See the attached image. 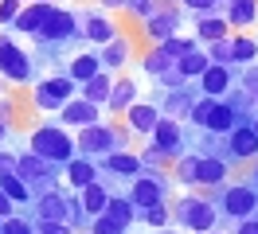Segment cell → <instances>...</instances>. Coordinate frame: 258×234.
Masks as SVG:
<instances>
[{
    "label": "cell",
    "instance_id": "cell-56",
    "mask_svg": "<svg viewBox=\"0 0 258 234\" xmlns=\"http://www.w3.org/2000/svg\"><path fill=\"white\" fill-rule=\"evenodd\" d=\"M211 234H227V230H211Z\"/></svg>",
    "mask_w": 258,
    "mask_h": 234
},
{
    "label": "cell",
    "instance_id": "cell-9",
    "mask_svg": "<svg viewBox=\"0 0 258 234\" xmlns=\"http://www.w3.org/2000/svg\"><path fill=\"white\" fill-rule=\"evenodd\" d=\"M121 28L102 4H86L82 8V43H94V47H106L110 39H117Z\"/></svg>",
    "mask_w": 258,
    "mask_h": 234
},
{
    "label": "cell",
    "instance_id": "cell-33",
    "mask_svg": "<svg viewBox=\"0 0 258 234\" xmlns=\"http://www.w3.org/2000/svg\"><path fill=\"white\" fill-rule=\"evenodd\" d=\"M20 164H16V172L20 176H24V180H28V184H32V180H39V176H47L51 168H55V164H47V160H43V156H35L32 148H20Z\"/></svg>",
    "mask_w": 258,
    "mask_h": 234
},
{
    "label": "cell",
    "instance_id": "cell-8",
    "mask_svg": "<svg viewBox=\"0 0 258 234\" xmlns=\"http://www.w3.org/2000/svg\"><path fill=\"white\" fill-rule=\"evenodd\" d=\"M168 187H172V176L168 172H145V176H137L133 184H129V199L137 203V211H149V207H157V203H172L168 199Z\"/></svg>",
    "mask_w": 258,
    "mask_h": 234
},
{
    "label": "cell",
    "instance_id": "cell-24",
    "mask_svg": "<svg viewBox=\"0 0 258 234\" xmlns=\"http://www.w3.org/2000/svg\"><path fill=\"white\" fill-rule=\"evenodd\" d=\"M227 156H231V164L235 160H258V133H254V125H239L231 137H227Z\"/></svg>",
    "mask_w": 258,
    "mask_h": 234
},
{
    "label": "cell",
    "instance_id": "cell-45",
    "mask_svg": "<svg viewBox=\"0 0 258 234\" xmlns=\"http://www.w3.org/2000/svg\"><path fill=\"white\" fill-rule=\"evenodd\" d=\"M20 12H24V0H0V28H12Z\"/></svg>",
    "mask_w": 258,
    "mask_h": 234
},
{
    "label": "cell",
    "instance_id": "cell-41",
    "mask_svg": "<svg viewBox=\"0 0 258 234\" xmlns=\"http://www.w3.org/2000/svg\"><path fill=\"white\" fill-rule=\"evenodd\" d=\"M215 102H219V98H200V102L192 106V117H188V125L204 133V129H208V121H211V109H215Z\"/></svg>",
    "mask_w": 258,
    "mask_h": 234
},
{
    "label": "cell",
    "instance_id": "cell-39",
    "mask_svg": "<svg viewBox=\"0 0 258 234\" xmlns=\"http://www.w3.org/2000/svg\"><path fill=\"white\" fill-rule=\"evenodd\" d=\"M137 156L145 160V172H168V168H164V164H172V160H168V156H164L161 148L153 144V140H145V144L137 148Z\"/></svg>",
    "mask_w": 258,
    "mask_h": 234
},
{
    "label": "cell",
    "instance_id": "cell-44",
    "mask_svg": "<svg viewBox=\"0 0 258 234\" xmlns=\"http://www.w3.org/2000/svg\"><path fill=\"white\" fill-rule=\"evenodd\" d=\"M0 234H35V222L28 215H12L0 222Z\"/></svg>",
    "mask_w": 258,
    "mask_h": 234
},
{
    "label": "cell",
    "instance_id": "cell-16",
    "mask_svg": "<svg viewBox=\"0 0 258 234\" xmlns=\"http://www.w3.org/2000/svg\"><path fill=\"white\" fill-rule=\"evenodd\" d=\"M55 4H59V0H35V4H24V12L16 16L12 31H16V35H32V39H35V35L43 31V24L51 20Z\"/></svg>",
    "mask_w": 258,
    "mask_h": 234
},
{
    "label": "cell",
    "instance_id": "cell-40",
    "mask_svg": "<svg viewBox=\"0 0 258 234\" xmlns=\"http://www.w3.org/2000/svg\"><path fill=\"white\" fill-rule=\"evenodd\" d=\"M208 59L215 62V66H235V35L231 39H219V43L208 47Z\"/></svg>",
    "mask_w": 258,
    "mask_h": 234
},
{
    "label": "cell",
    "instance_id": "cell-6",
    "mask_svg": "<svg viewBox=\"0 0 258 234\" xmlns=\"http://www.w3.org/2000/svg\"><path fill=\"white\" fill-rule=\"evenodd\" d=\"M79 39H82V16L75 8H67V4H55L51 20L35 35L39 51H51V47H63V43H79Z\"/></svg>",
    "mask_w": 258,
    "mask_h": 234
},
{
    "label": "cell",
    "instance_id": "cell-3",
    "mask_svg": "<svg viewBox=\"0 0 258 234\" xmlns=\"http://www.w3.org/2000/svg\"><path fill=\"white\" fill-rule=\"evenodd\" d=\"M79 137V156H90V160H106L113 152H129V140L133 133L125 129V121H102L75 133Z\"/></svg>",
    "mask_w": 258,
    "mask_h": 234
},
{
    "label": "cell",
    "instance_id": "cell-57",
    "mask_svg": "<svg viewBox=\"0 0 258 234\" xmlns=\"http://www.w3.org/2000/svg\"><path fill=\"white\" fill-rule=\"evenodd\" d=\"M254 133H258V117H254Z\"/></svg>",
    "mask_w": 258,
    "mask_h": 234
},
{
    "label": "cell",
    "instance_id": "cell-1",
    "mask_svg": "<svg viewBox=\"0 0 258 234\" xmlns=\"http://www.w3.org/2000/svg\"><path fill=\"white\" fill-rule=\"evenodd\" d=\"M28 148H32L35 156H43L47 164H55V168H67L75 156H79V137L71 133V129H63L59 121H39L28 133Z\"/></svg>",
    "mask_w": 258,
    "mask_h": 234
},
{
    "label": "cell",
    "instance_id": "cell-52",
    "mask_svg": "<svg viewBox=\"0 0 258 234\" xmlns=\"http://www.w3.org/2000/svg\"><path fill=\"white\" fill-rule=\"evenodd\" d=\"M153 234H184V230H176V226H164V230H153Z\"/></svg>",
    "mask_w": 258,
    "mask_h": 234
},
{
    "label": "cell",
    "instance_id": "cell-18",
    "mask_svg": "<svg viewBox=\"0 0 258 234\" xmlns=\"http://www.w3.org/2000/svg\"><path fill=\"white\" fill-rule=\"evenodd\" d=\"M141 102V82L133 74H117V82H113V94H110V106H106V113H113V117H125L129 109Z\"/></svg>",
    "mask_w": 258,
    "mask_h": 234
},
{
    "label": "cell",
    "instance_id": "cell-15",
    "mask_svg": "<svg viewBox=\"0 0 258 234\" xmlns=\"http://www.w3.org/2000/svg\"><path fill=\"white\" fill-rule=\"evenodd\" d=\"M161 106H157V102H137V106L129 109L125 117H121V121H125V129L129 133H133V137H141V140H149L153 137V133H157V125H161Z\"/></svg>",
    "mask_w": 258,
    "mask_h": 234
},
{
    "label": "cell",
    "instance_id": "cell-48",
    "mask_svg": "<svg viewBox=\"0 0 258 234\" xmlns=\"http://www.w3.org/2000/svg\"><path fill=\"white\" fill-rule=\"evenodd\" d=\"M0 121H4V125L16 121V102H12L8 94H0Z\"/></svg>",
    "mask_w": 258,
    "mask_h": 234
},
{
    "label": "cell",
    "instance_id": "cell-26",
    "mask_svg": "<svg viewBox=\"0 0 258 234\" xmlns=\"http://www.w3.org/2000/svg\"><path fill=\"white\" fill-rule=\"evenodd\" d=\"M227 24L231 31L239 35V31H250L258 28V0H227Z\"/></svg>",
    "mask_w": 258,
    "mask_h": 234
},
{
    "label": "cell",
    "instance_id": "cell-13",
    "mask_svg": "<svg viewBox=\"0 0 258 234\" xmlns=\"http://www.w3.org/2000/svg\"><path fill=\"white\" fill-rule=\"evenodd\" d=\"M102 113H106L102 106H90L86 98H75V102H71L55 121L63 125V129H71V133H82V129H90V125H102V121H106Z\"/></svg>",
    "mask_w": 258,
    "mask_h": 234
},
{
    "label": "cell",
    "instance_id": "cell-19",
    "mask_svg": "<svg viewBox=\"0 0 258 234\" xmlns=\"http://www.w3.org/2000/svg\"><path fill=\"white\" fill-rule=\"evenodd\" d=\"M98 59H102V70H106V74L125 70L129 59H133V39H129V35H117V39H110L106 47H98Z\"/></svg>",
    "mask_w": 258,
    "mask_h": 234
},
{
    "label": "cell",
    "instance_id": "cell-11",
    "mask_svg": "<svg viewBox=\"0 0 258 234\" xmlns=\"http://www.w3.org/2000/svg\"><path fill=\"white\" fill-rule=\"evenodd\" d=\"M204 98V90H200V82H184V86H176V90H161V98H157V106H161L164 117H172V121H188L192 117V106Z\"/></svg>",
    "mask_w": 258,
    "mask_h": 234
},
{
    "label": "cell",
    "instance_id": "cell-55",
    "mask_svg": "<svg viewBox=\"0 0 258 234\" xmlns=\"http://www.w3.org/2000/svg\"><path fill=\"white\" fill-rule=\"evenodd\" d=\"M164 4H180V0H164Z\"/></svg>",
    "mask_w": 258,
    "mask_h": 234
},
{
    "label": "cell",
    "instance_id": "cell-51",
    "mask_svg": "<svg viewBox=\"0 0 258 234\" xmlns=\"http://www.w3.org/2000/svg\"><path fill=\"white\" fill-rule=\"evenodd\" d=\"M8 137H12V125H4V121H0V148L8 144Z\"/></svg>",
    "mask_w": 258,
    "mask_h": 234
},
{
    "label": "cell",
    "instance_id": "cell-30",
    "mask_svg": "<svg viewBox=\"0 0 258 234\" xmlns=\"http://www.w3.org/2000/svg\"><path fill=\"white\" fill-rule=\"evenodd\" d=\"M239 129V117H235V109L227 106V102H215V109H211V121L204 133H215V137H231Z\"/></svg>",
    "mask_w": 258,
    "mask_h": 234
},
{
    "label": "cell",
    "instance_id": "cell-21",
    "mask_svg": "<svg viewBox=\"0 0 258 234\" xmlns=\"http://www.w3.org/2000/svg\"><path fill=\"white\" fill-rule=\"evenodd\" d=\"M102 180V168H98L90 156H75L71 164L63 168V184L71 187V191H82V187H90Z\"/></svg>",
    "mask_w": 258,
    "mask_h": 234
},
{
    "label": "cell",
    "instance_id": "cell-46",
    "mask_svg": "<svg viewBox=\"0 0 258 234\" xmlns=\"http://www.w3.org/2000/svg\"><path fill=\"white\" fill-rule=\"evenodd\" d=\"M35 234H75V226H71V222H51V218H43V222H35Z\"/></svg>",
    "mask_w": 258,
    "mask_h": 234
},
{
    "label": "cell",
    "instance_id": "cell-54",
    "mask_svg": "<svg viewBox=\"0 0 258 234\" xmlns=\"http://www.w3.org/2000/svg\"><path fill=\"white\" fill-rule=\"evenodd\" d=\"M0 94H4V78H0Z\"/></svg>",
    "mask_w": 258,
    "mask_h": 234
},
{
    "label": "cell",
    "instance_id": "cell-2",
    "mask_svg": "<svg viewBox=\"0 0 258 234\" xmlns=\"http://www.w3.org/2000/svg\"><path fill=\"white\" fill-rule=\"evenodd\" d=\"M219 203L211 199V195H200V191H188V195H180L172 203V226L188 234H211L219 230Z\"/></svg>",
    "mask_w": 258,
    "mask_h": 234
},
{
    "label": "cell",
    "instance_id": "cell-23",
    "mask_svg": "<svg viewBox=\"0 0 258 234\" xmlns=\"http://www.w3.org/2000/svg\"><path fill=\"white\" fill-rule=\"evenodd\" d=\"M110 199H113V184L102 176L98 184H90V187H82L79 191V203H82V211L90 218H98V215H106L110 211Z\"/></svg>",
    "mask_w": 258,
    "mask_h": 234
},
{
    "label": "cell",
    "instance_id": "cell-31",
    "mask_svg": "<svg viewBox=\"0 0 258 234\" xmlns=\"http://www.w3.org/2000/svg\"><path fill=\"white\" fill-rule=\"evenodd\" d=\"M242 66H258V35H250V31L235 35V70H242Z\"/></svg>",
    "mask_w": 258,
    "mask_h": 234
},
{
    "label": "cell",
    "instance_id": "cell-58",
    "mask_svg": "<svg viewBox=\"0 0 258 234\" xmlns=\"http://www.w3.org/2000/svg\"><path fill=\"white\" fill-rule=\"evenodd\" d=\"M86 234H90V230H86Z\"/></svg>",
    "mask_w": 258,
    "mask_h": 234
},
{
    "label": "cell",
    "instance_id": "cell-22",
    "mask_svg": "<svg viewBox=\"0 0 258 234\" xmlns=\"http://www.w3.org/2000/svg\"><path fill=\"white\" fill-rule=\"evenodd\" d=\"M192 35H196L204 47H211V43H219V39H231L235 31H231V24H227L223 12H215V16H196Z\"/></svg>",
    "mask_w": 258,
    "mask_h": 234
},
{
    "label": "cell",
    "instance_id": "cell-42",
    "mask_svg": "<svg viewBox=\"0 0 258 234\" xmlns=\"http://www.w3.org/2000/svg\"><path fill=\"white\" fill-rule=\"evenodd\" d=\"M219 4L227 8V0H180V8H184L188 16H215Z\"/></svg>",
    "mask_w": 258,
    "mask_h": 234
},
{
    "label": "cell",
    "instance_id": "cell-4",
    "mask_svg": "<svg viewBox=\"0 0 258 234\" xmlns=\"http://www.w3.org/2000/svg\"><path fill=\"white\" fill-rule=\"evenodd\" d=\"M79 94H82V86L67 70L43 74V78H35V86H32V109L35 113H63Z\"/></svg>",
    "mask_w": 258,
    "mask_h": 234
},
{
    "label": "cell",
    "instance_id": "cell-28",
    "mask_svg": "<svg viewBox=\"0 0 258 234\" xmlns=\"http://www.w3.org/2000/svg\"><path fill=\"white\" fill-rule=\"evenodd\" d=\"M113 82H117V74H106V70H102L98 78H90V82L82 86L79 98H86L90 106H102V109H106V106H110V94H113Z\"/></svg>",
    "mask_w": 258,
    "mask_h": 234
},
{
    "label": "cell",
    "instance_id": "cell-49",
    "mask_svg": "<svg viewBox=\"0 0 258 234\" xmlns=\"http://www.w3.org/2000/svg\"><path fill=\"white\" fill-rule=\"evenodd\" d=\"M12 215H20V207L8 199V191L0 187V222H4V218H12Z\"/></svg>",
    "mask_w": 258,
    "mask_h": 234
},
{
    "label": "cell",
    "instance_id": "cell-27",
    "mask_svg": "<svg viewBox=\"0 0 258 234\" xmlns=\"http://www.w3.org/2000/svg\"><path fill=\"white\" fill-rule=\"evenodd\" d=\"M137 70L149 74L153 82H161L164 74H172V70H176V59H172L164 47H149L145 55H141V62H137Z\"/></svg>",
    "mask_w": 258,
    "mask_h": 234
},
{
    "label": "cell",
    "instance_id": "cell-38",
    "mask_svg": "<svg viewBox=\"0 0 258 234\" xmlns=\"http://www.w3.org/2000/svg\"><path fill=\"white\" fill-rule=\"evenodd\" d=\"M164 47V51H168V55H172V59H188V55H192V51H200V47H204V43H200V39H196V35H176V39H168V43H161Z\"/></svg>",
    "mask_w": 258,
    "mask_h": 234
},
{
    "label": "cell",
    "instance_id": "cell-25",
    "mask_svg": "<svg viewBox=\"0 0 258 234\" xmlns=\"http://www.w3.org/2000/svg\"><path fill=\"white\" fill-rule=\"evenodd\" d=\"M231 184V160L227 156H200V187L223 191Z\"/></svg>",
    "mask_w": 258,
    "mask_h": 234
},
{
    "label": "cell",
    "instance_id": "cell-43",
    "mask_svg": "<svg viewBox=\"0 0 258 234\" xmlns=\"http://www.w3.org/2000/svg\"><path fill=\"white\" fill-rule=\"evenodd\" d=\"M90 234H129V226L117 222L113 215H98L94 222H90Z\"/></svg>",
    "mask_w": 258,
    "mask_h": 234
},
{
    "label": "cell",
    "instance_id": "cell-37",
    "mask_svg": "<svg viewBox=\"0 0 258 234\" xmlns=\"http://www.w3.org/2000/svg\"><path fill=\"white\" fill-rule=\"evenodd\" d=\"M141 222H145L149 230H164V226H172V203H157V207L141 211Z\"/></svg>",
    "mask_w": 258,
    "mask_h": 234
},
{
    "label": "cell",
    "instance_id": "cell-5",
    "mask_svg": "<svg viewBox=\"0 0 258 234\" xmlns=\"http://www.w3.org/2000/svg\"><path fill=\"white\" fill-rule=\"evenodd\" d=\"M0 78H4L8 86H35L32 51H24L8 31H0Z\"/></svg>",
    "mask_w": 258,
    "mask_h": 234
},
{
    "label": "cell",
    "instance_id": "cell-50",
    "mask_svg": "<svg viewBox=\"0 0 258 234\" xmlns=\"http://www.w3.org/2000/svg\"><path fill=\"white\" fill-rule=\"evenodd\" d=\"M106 12H125V0H98Z\"/></svg>",
    "mask_w": 258,
    "mask_h": 234
},
{
    "label": "cell",
    "instance_id": "cell-47",
    "mask_svg": "<svg viewBox=\"0 0 258 234\" xmlns=\"http://www.w3.org/2000/svg\"><path fill=\"white\" fill-rule=\"evenodd\" d=\"M16 164H20V156L12 152V148H0V180H4V176H12Z\"/></svg>",
    "mask_w": 258,
    "mask_h": 234
},
{
    "label": "cell",
    "instance_id": "cell-20",
    "mask_svg": "<svg viewBox=\"0 0 258 234\" xmlns=\"http://www.w3.org/2000/svg\"><path fill=\"white\" fill-rule=\"evenodd\" d=\"M67 74L75 78L79 86H86L90 78L102 74V59H98V47H82V51H75V55L67 59Z\"/></svg>",
    "mask_w": 258,
    "mask_h": 234
},
{
    "label": "cell",
    "instance_id": "cell-35",
    "mask_svg": "<svg viewBox=\"0 0 258 234\" xmlns=\"http://www.w3.org/2000/svg\"><path fill=\"white\" fill-rule=\"evenodd\" d=\"M176 66H180V74H184V82H200V78H204V70L211 66V59H208V47L192 51V55H188V59H180Z\"/></svg>",
    "mask_w": 258,
    "mask_h": 234
},
{
    "label": "cell",
    "instance_id": "cell-14",
    "mask_svg": "<svg viewBox=\"0 0 258 234\" xmlns=\"http://www.w3.org/2000/svg\"><path fill=\"white\" fill-rule=\"evenodd\" d=\"M98 168H102L106 180H125V184H133L137 176H145V160L129 148V152H113V156H106V160H98Z\"/></svg>",
    "mask_w": 258,
    "mask_h": 234
},
{
    "label": "cell",
    "instance_id": "cell-17",
    "mask_svg": "<svg viewBox=\"0 0 258 234\" xmlns=\"http://www.w3.org/2000/svg\"><path fill=\"white\" fill-rule=\"evenodd\" d=\"M235 86H239V70H235V66H215V62H211L208 70H204V78H200L204 98H219V102H223Z\"/></svg>",
    "mask_w": 258,
    "mask_h": 234
},
{
    "label": "cell",
    "instance_id": "cell-32",
    "mask_svg": "<svg viewBox=\"0 0 258 234\" xmlns=\"http://www.w3.org/2000/svg\"><path fill=\"white\" fill-rule=\"evenodd\" d=\"M0 187H4V191H8V199L16 203L20 211H24V207H32V203H35V195H32V187H28V180H24V176H20V172H12V176H4V180H0Z\"/></svg>",
    "mask_w": 258,
    "mask_h": 234
},
{
    "label": "cell",
    "instance_id": "cell-7",
    "mask_svg": "<svg viewBox=\"0 0 258 234\" xmlns=\"http://www.w3.org/2000/svg\"><path fill=\"white\" fill-rule=\"evenodd\" d=\"M215 203H219V215L227 218V222H246V218L258 215V187L250 184V180H239V184H227L219 195H215Z\"/></svg>",
    "mask_w": 258,
    "mask_h": 234
},
{
    "label": "cell",
    "instance_id": "cell-53",
    "mask_svg": "<svg viewBox=\"0 0 258 234\" xmlns=\"http://www.w3.org/2000/svg\"><path fill=\"white\" fill-rule=\"evenodd\" d=\"M250 184L258 187V160H254V172H250Z\"/></svg>",
    "mask_w": 258,
    "mask_h": 234
},
{
    "label": "cell",
    "instance_id": "cell-36",
    "mask_svg": "<svg viewBox=\"0 0 258 234\" xmlns=\"http://www.w3.org/2000/svg\"><path fill=\"white\" fill-rule=\"evenodd\" d=\"M106 215H113L117 222H125V226L141 222V211H137V203L129 199V195H117V191H113V199H110V211H106Z\"/></svg>",
    "mask_w": 258,
    "mask_h": 234
},
{
    "label": "cell",
    "instance_id": "cell-34",
    "mask_svg": "<svg viewBox=\"0 0 258 234\" xmlns=\"http://www.w3.org/2000/svg\"><path fill=\"white\" fill-rule=\"evenodd\" d=\"M161 8H168L164 0H125V16L133 20V24H137V28H145L149 20L161 12Z\"/></svg>",
    "mask_w": 258,
    "mask_h": 234
},
{
    "label": "cell",
    "instance_id": "cell-10",
    "mask_svg": "<svg viewBox=\"0 0 258 234\" xmlns=\"http://www.w3.org/2000/svg\"><path fill=\"white\" fill-rule=\"evenodd\" d=\"M184 20H188V12H184L180 4H168V8H161V12L141 28V35L149 39V47H161V43H168V39L184 35V31H180V28H184Z\"/></svg>",
    "mask_w": 258,
    "mask_h": 234
},
{
    "label": "cell",
    "instance_id": "cell-12",
    "mask_svg": "<svg viewBox=\"0 0 258 234\" xmlns=\"http://www.w3.org/2000/svg\"><path fill=\"white\" fill-rule=\"evenodd\" d=\"M153 144L161 148L172 164H176L180 156L188 152V137H184V121H172V117H161V125H157V133H153Z\"/></svg>",
    "mask_w": 258,
    "mask_h": 234
},
{
    "label": "cell",
    "instance_id": "cell-29",
    "mask_svg": "<svg viewBox=\"0 0 258 234\" xmlns=\"http://www.w3.org/2000/svg\"><path fill=\"white\" fill-rule=\"evenodd\" d=\"M168 176L184 187H200V152H184L176 164L168 168Z\"/></svg>",
    "mask_w": 258,
    "mask_h": 234
}]
</instances>
